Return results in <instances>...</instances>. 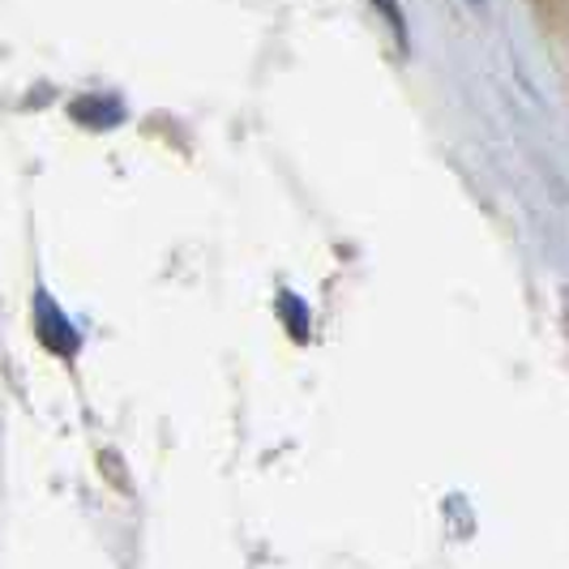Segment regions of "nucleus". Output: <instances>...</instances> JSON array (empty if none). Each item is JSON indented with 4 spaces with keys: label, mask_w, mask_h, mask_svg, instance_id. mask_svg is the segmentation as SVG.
I'll list each match as a JSON object with an SVG mask.
<instances>
[{
    "label": "nucleus",
    "mask_w": 569,
    "mask_h": 569,
    "mask_svg": "<svg viewBox=\"0 0 569 569\" xmlns=\"http://www.w3.org/2000/svg\"><path fill=\"white\" fill-rule=\"evenodd\" d=\"M372 4H377V9H381V13L390 18V27H395V34H399V43H402V39H407V27H402L399 0H372Z\"/></svg>",
    "instance_id": "1"
}]
</instances>
